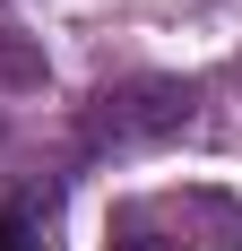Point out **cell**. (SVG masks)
<instances>
[{"mask_svg": "<svg viewBox=\"0 0 242 251\" xmlns=\"http://www.w3.org/2000/svg\"><path fill=\"white\" fill-rule=\"evenodd\" d=\"M199 122V87L182 78H113L87 104V148H156Z\"/></svg>", "mask_w": 242, "mask_h": 251, "instance_id": "obj_1", "label": "cell"}, {"mask_svg": "<svg viewBox=\"0 0 242 251\" xmlns=\"http://www.w3.org/2000/svg\"><path fill=\"white\" fill-rule=\"evenodd\" d=\"M104 251H182V234H165L156 200H139V208H121V217H113V243H104Z\"/></svg>", "mask_w": 242, "mask_h": 251, "instance_id": "obj_3", "label": "cell"}, {"mask_svg": "<svg viewBox=\"0 0 242 251\" xmlns=\"http://www.w3.org/2000/svg\"><path fill=\"white\" fill-rule=\"evenodd\" d=\"M0 70H9V78H26V87H35V78H44V61H35V52H26V44H9V35H0Z\"/></svg>", "mask_w": 242, "mask_h": 251, "instance_id": "obj_4", "label": "cell"}, {"mask_svg": "<svg viewBox=\"0 0 242 251\" xmlns=\"http://www.w3.org/2000/svg\"><path fill=\"white\" fill-rule=\"evenodd\" d=\"M44 234H52L44 191H0V251H44Z\"/></svg>", "mask_w": 242, "mask_h": 251, "instance_id": "obj_2", "label": "cell"}]
</instances>
